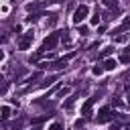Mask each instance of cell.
Instances as JSON below:
<instances>
[{
	"label": "cell",
	"mask_w": 130,
	"mask_h": 130,
	"mask_svg": "<svg viewBox=\"0 0 130 130\" xmlns=\"http://www.w3.org/2000/svg\"><path fill=\"white\" fill-rule=\"evenodd\" d=\"M95 102H98V95H91V98H89V100L83 104V108H81V114H83L85 118H87V116H91V106H93Z\"/></svg>",
	"instance_id": "cell-5"
},
{
	"label": "cell",
	"mask_w": 130,
	"mask_h": 130,
	"mask_svg": "<svg viewBox=\"0 0 130 130\" xmlns=\"http://www.w3.org/2000/svg\"><path fill=\"white\" fill-rule=\"evenodd\" d=\"M55 22H57V14H51V18H49V22H47V24H49V26H53Z\"/></svg>",
	"instance_id": "cell-18"
},
{
	"label": "cell",
	"mask_w": 130,
	"mask_h": 130,
	"mask_svg": "<svg viewBox=\"0 0 130 130\" xmlns=\"http://www.w3.org/2000/svg\"><path fill=\"white\" fill-rule=\"evenodd\" d=\"M32 37H35V32H32V30H28V32H24V35L20 37V41H18V49H22V51H26V49L30 47V43H32Z\"/></svg>",
	"instance_id": "cell-3"
},
{
	"label": "cell",
	"mask_w": 130,
	"mask_h": 130,
	"mask_svg": "<svg viewBox=\"0 0 130 130\" xmlns=\"http://www.w3.org/2000/svg\"><path fill=\"white\" fill-rule=\"evenodd\" d=\"M128 106H130V95H128Z\"/></svg>",
	"instance_id": "cell-28"
},
{
	"label": "cell",
	"mask_w": 130,
	"mask_h": 130,
	"mask_svg": "<svg viewBox=\"0 0 130 130\" xmlns=\"http://www.w3.org/2000/svg\"><path fill=\"white\" fill-rule=\"evenodd\" d=\"M39 77H41V73H32V75H30L26 81H28V83H32V81H35V79H39Z\"/></svg>",
	"instance_id": "cell-20"
},
{
	"label": "cell",
	"mask_w": 130,
	"mask_h": 130,
	"mask_svg": "<svg viewBox=\"0 0 130 130\" xmlns=\"http://www.w3.org/2000/svg\"><path fill=\"white\" fill-rule=\"evenodd\" d=\"M112 104H114V106H116V108H122V102H120V100H118V98H114V100H112Z\"/></svg>",
	"instance_id": "cell-21"
},
{
	"label": "cell",
	"mask_w": 130,
	"mask_h": 130,
	"mask_svg": "<svg viewBox=\"0 0 130 130\" xmlns=\"http://www.w3.org/2000/svg\"><path fill=\"white\" fill-rule=\"evenodd\" d=\"M126 39H128V37H126V35H120V37H118V39H116V41H118V43H124V41H126Z\"/></svg>",
	"instance_id": "cell-24"
},
{
	"label": "cell",
	"mask_w": 130,
	"mask_h": 130,
	"mask_svg": "<svg viewBox=\"0 0 130 130\" xmlns=\"http://www.w3.org/2000/svg\"><path fill=\"white\" fill-rule=\"evenodd\" d=\"M71 57V55H69ZM69 57H63V59H57V61H53V63H43L41 67H49L51 71H57V69H63L65 65H67V59Z\"/></svg>",
	"instance_id": "cell-4"
},
{
	"label": "cell",
	"mask_w": 130,
	"mask_h": 130,
	"mask_svg": "<svg viewBox=\"0 0 130 130\" xmlns=\"http://www.w3.org/2000/svg\"><path fill=\"white\" fill-rule=\"evenodd\" d=\"M128 28H130V16H126V18L122 20V24H120L118 28H114V32H124V30H128ZM114 32H112V35H114Z\"/></svg>",
	"instance_id": "cell-6"
},
{
	"label": "cell",
	"mask_w": 130,
	"mask_h": 130,
	"mask_svg": "<svg viewBox=\"0 0 130 130\" xmlns=\"http://www.w3.org/2000/svg\"><path fill=\"white\" fill-rule=\"evenodd\" d=\"M43 8V2H28L26 4V12H35V10H41Z\"/></svg>",
	"instance_id": "cell-8"
},
{
	"label": "cell",
	"mask_w": 130,
	"mask_h": 130,
	"mask_svg": "<svg viewBox=\"0 0 130 130\" xmlns=\"http://www.w3.org/2000/svg\"><path fill=\"white\" fill-rule=\"evenodd\" d=\"M77 32H79V35H87L89 30H87V26H81V24H79V28H77Z\"/></svg>",
	"instance_id": "cell-19"
},
{
	"label": "cell",
	"mask_w": 130,
	"mask_h": 130,
	"mask_svg": "<svg viewBox=\"0 0 130 130\" xmlns=\"http://www.w3.org/2000/svg\"><path fill=\"white\" fill-rule=\"evenodd\" d=\"M32 130H41V128H39V126H37V128H32Z\"/></svg>",
	"instance_id": "cell-27"
},
{
	"label": "cell",
	"mask_w": 130,
	"mask_h": 130,
	"mask_svg": "<svg viewBox=\"0 0 130 130\" xmlns=\"http://www.w3.org/2000/svg\"><path fill=\"white\" fill-rule=\"evenodd\" d=\"M41 16H45V12H30V14L26 16V20H28V22H37Z\"/></svg>",
	"instance_id": "cell-9"
},
{
	"label": "cell",
	"mask_w": 130,
	"mask_h": 130,
	"mask_svg": "<svg viewBox=\"0 0 130 130\" xmlns=\"http://www.w3.org/2000/svg\"><path fill=\"white\" fill-rule=\"evenodd\" d=\"M91 71H93V75H102V73H104V65H95Z\"/></svg>",
	"instance_id": "cell-15"
},
{
	"label": "cell",
	"mask_w": 130,
	"mask_h": 130,
	"mask_svg": "<svg viewBox=\"0 0 130 130\" xmlns=\"http://www.w3.org/2000/svg\"><path fill=\"white\" fill-rule=\"evenodd\" d=\"M120 63H124V65H130V53H124V55L120 57Z\"/></svg>",
	"instance_id": "cell-14"
},
{
	"label": "cell",
	"mask_w": 130,
	"mask_h": 130,
	"mask_svg": "<svg viewBox=\"0 0 130 130\" xmlns=\"http://www.w3.org/2000/svg\"><path fill=\"white\" fill-rule=\"evenodd\" d=\"M114 67H116V61H114V59H106V61H104V69H108V71H112Z\"/></svg>",
	"instance_id": "cell-12"
},
{
	"label": "cell",
	"mask_w": 130,
	"mask_h": 130,
	"mask_svg": "<svg viewBox=\"0 0 130 130\" xmlns=\"http://www.w3.org/2000/svg\"><path fill=\"white\" fill-rule=\"evenodd\" d=\"M53 81H57V75H51V77H47L45 81H41V83H39V87H47V85H51Z\"/></svg>",
	"instance_id": "cell-11"
},
{
	"label": "cell",
	"mask_w": 130,
	"mask_h": 130,
	"mask_svg": "<svg viewBox=\"0 0 130 130\" xmlns=\"http://www.w3.org/2000/svg\"><path fill=\"white\" fill-rule=\"evenodd\" d=\"M118 114L116 112H112V108L110 106H104L100 112H98V116H95V122L98 124H106V122H110V120H114Z\"/></svg>",
	"instance_id": "cell-1"
},
{
	"label": "cell",
	"mask_w": 130,
	"mask_h": 130,
	"mask_svg": "<svg viewBox=\"0 0 130 130\" xmlns=\"http://www.w3.org/2000/svg\"><path fill=\"white\" fill-rule=\"evenodd\" d=\"M77 98H79V93H77V91H75V93H71V95H69V98H67V100H65V110H71V108H73V104H75V100H77Z\"/></svg>",
	"instance_id": "cell-7"
},
{
	"label": "cell",
	"mask_w": 130,
	"mask_h": 130,
	"mask_svg": "<svg viewBox=\"0 0 130 130\" xmlns=\"http://www.w3.org/2000/svg\"><path fill=\"white\" fill-rule=\"evenodd\" d=\"M87 14H89V8H87L85 4H79V6L75 8V12H73V22H75V24H81V20H85Z\"/></svg>",
	"instance_id": "cell-2"
},
{
	"label": "cell",
	"mask_w": 130,
	"mask_h": 130,
	"mask_svg": "<svg viewBox=\"0 0 130 130\" xmlns=\"http://www.w3.org/2000/svg\"><path fill=\"white\" fill-rule=\"evenodd\" d=\"M112 51H114V47H106V49H104V51L100 53V57H108V55H110Z\"/></svg>",
	"instance_id": "cell-16"
},
{
	"label": "cell",
	"mask_w": 130,
	"mask_h": 130,
	"mask_svg": "<svg viewBox=\"0 0 130 130\" xmlns=\"http://www.w3.org/2000/svg\"><path fill=\"white\" fill-rule=\"evenodd\" d=\"M49 130H63V128H61V124H53Z\"/></svg>",
	"instance_id": "cell-25"
},
{
	"label": "cell",
	"mask_w": 130,
	"mask_h": 130,
	"mask_svg": "<svg viewBox=\"0 0 130 130\" xmlns=\"http://www.w3.org/2000/svg\"><path fill=\"white\" fill-rule=\"evenodd\" d=\"M0 112H2V114H0V116H2V120H4V122H6V120H8V118H10V108H8V106H4V108H2V110H0Z\"/></svg>",
	"instance_id": "cell-13"
},
{
	"label": "cell",
	"mask_w": 130,
	"mask_h": 130,
	"mask_svg": "<svg viewBox=\"0 0 130 130\" xmlns=\"http://www.w3.org/2000/svg\"><path fill=\"white\" fill-rule=\"evenodd\" d=\"M126 53H130V45H128V47H126Z\"/></svg>",
	"instance_id": "cell-26"
},
{
	"label": "cell",
	"mask_w": 130,
	"mask_h": 130,
	"mask_svg": "<svg viewBox=\"0 0 130 130\" xmlns=\"http://www.w3.org/2000/svg\"><path fill=\"white\" fill-rule=\"evenodd\" d=\"M67 93H69V89H67V87H63V89H61V91H59V93H57V95H59V98H61V95H67Z\"/></svg>",
	"instance_id": "cell-22"
},
{
	"label": "cell",
	"mask_w": 130,
	"mask_h": 130,
	"mask_svg": "<svg viewBox=\"0 0 130 130\" xmlns=\"http://www.w3.org/2000/svg\"><path fill=\"white\" fill-rule=\"evenodd\" d=\"M98 22H100V12L95 10V12H93V16H91V24H98Z\"/></svg>",
	"instance_id": "cell-17"
},
{
	"label": "cell",
	"mask_w": 130,
	"mask_h": 130,
	"mask_svg": "<svg viewBox=\"0 0 130 130\" xmlns=\"http://www.w3.org/2000/svg\"><path fill=\"white\" fill-rule=\"evenodd\" d=\"M104 6H106V8H110V10H116V12L120 10V8H118V2H116V0H104Z\"/></svg>",
	"instance_id": "cell-10"
},
{
	"label": "cell",
	"mask_w": 130,
	"mask_h": 130,
	"mask_svg": "<svg viewBox=\"0 0 130 130\" xmlns=\"http://www.w3.org/2000/svg\"><path fill=\"white\" fill-rule=\"evenodd\" d=\"M124 79H126V83H124V87H126V89H130V75H126Z\"/></svg>",
	"instance_id": "cell-23"
}]
</instances>
